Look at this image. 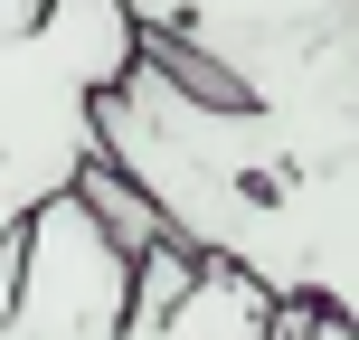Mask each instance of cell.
Returning a JSON list of instances; mask_svg holds the SVG:
<instances>
[{
  "label": "cell",
  "mask_w": 359,
  "mask_h": 340,
  "mask_svg": "<svg viewBox=\"0 0 359 340\" xmlns=\"http://www.w3.org/2000/svg\"><path fill=\"white\" fill-rule=\"evenodd\" d=\"M123 0H48L29 38H0V236H19L95 161V95L133 67Z\"/></svg>",
  "instance_id": "obj_3"
},
{
  "label": "cell",
  "mask_w": 359,
  "mask_h": 340,
  "mask_svg": "<svg viewBox=\"0 0 359 340\" xmlns=\"http://www.w3.org/2000/svg\"><path fill=\"white\" fill-rule=\"evenodd\" d=\"M95 161L151 198L170 246L255 274L274 303H312L359 340V123L198 104L133 48V67L95 95Z\"/></svg>",
  "instance_id": "obj_1"
},
{
  "label": "cell",
  "mask_w": 359,
  "mask_h": 340,
  "mask_svg": "<svg viewBox=\"0 0 359 340\" xmlns=\"http://www.w3.org/2000/svg\"><path fill=\"white\" fill-rule=\"evenodd\" d=\"M123 19L265 123H359V0H123Z\"/></svg>",
  "instance_id": "obj_2"
},
{
  "label": "cell",
  "mask_w": 359,
  "mask_h": 340,
  "mask_svg": "<svg viewBox=\"0 0 359 340\" xmlns=\"http://www.w3.org/2000/svg\"><path fill=\"white\" fill-rule=\"evenodd\" d=\"M38 19H48V0H0V38H29Z\"/></svg>",
  "instance_id": "obj_6"
},
{
  "label": "cell",
  "mask_w": 359,
  "mask_h": 340,
  "mask_svg": "<svg viewBox=\"0 0 359 340\" xmlns=\"http://www.w3.org/2000/svg\"><path fill=\"white\" fill-rule=\"evenodd\" d=\"M76 208H86V217H95V227H104L123 255H151V246H170V227L151 217V198L133 189V179L114 170V161H86V170H76Z\"/></svg>",
  "instance_id": "obj_5"
},
{
  "label": "cell",
  "mask_w": 359,
  "mask_h": 340,
  "mask_svg": "<svg viewBox=\"0 0 359 340\" xmlns=\"http://www.w3.org/2000/svg\"><path fill=\"white\" fill-rule=\"evenodd\" d=\"M123 303L133 255L76 208V189L0 236V340H123Z\"/></svg>",
  "instance_id": "obj_4"
}]
</instances>
